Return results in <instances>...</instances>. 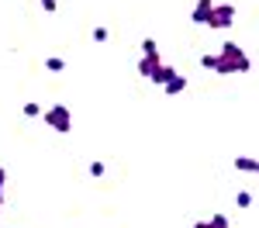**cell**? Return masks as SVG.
Masks as SVG:
<instances>
[{"label": "cell", "mask_w": 259, "mask_h": 228, "mask_svg": "<svg viewBox=\"0 0 259 228\" xmlns=\"http://www.w3.org/2000/svg\"><path fill=\"white\" fill-rule=\"evenodd\" d=\"M194 228H232V225H228V218H225V214H214L211 221H197Z\"/></svg>", "instance_id": "obj_9"}, {"label": "cell", "mask_w": 259, "mask_h": 228, "mask_svg": "<svg viewBox=\"0 0 259 228\" xmlns=\"http://www.w3.org/2000/svg\"><path fill=\"white\" fill-rule=\"evenodd\" d=\"M232 166H235V169H245V173H259V159H245V156H239Z\"/></svg>", "instance_id": "obj_8"}, {"label": "cell", "mask_w": 259, "mask_h": 228, "mask_svg": "<svg viewBox=\"0 0 259 228\" xmlns=\"http://www.w3.org/2000/svg\"><path fill=\"white\" fill-rule=\"evenodd\" d=\"M107 35H111L107 28H94V41H107Z\"/></svg>", "instance_id": "obj_18"}, {"label": "cell", "mask_w": 259, "mask_h": 228, "mask_svg": "<svg viewBox=\"0 0 259 228\" xmlns=\"http://www.w3.org/2000/svg\"><path fill=\"white\" fill-rule=\"evenodd\" d=\"M214 73H218V76H232V73H235V69H232V66H228V62L221 59V62H218V69H214Z\"/></svg>", "instance_id": "obj_16"}, {"label": "cell", "mask_w": 259, "mask_h": 228, "mask_svg": "<svg viewBox=\"0 0 259 228\" xmlns=\"http://www.w3.org/2000/svg\"><path fill=\"white\" fill-rule=\"evenodd\" d=\"M235 204H239V207H252V194H249V190H242L239 197H235Z\"/></svg>", "instance_id": "obj_14"}, {"label": "cell", "mask_w": 259, "mask_h": 228, "mask_svg": "<svg viewBox=\"0 0 259 228\" xmlns=\"http://www.w3.org/2000/svg\"><path fill=\"white\" fill-rule=\"evenodd\" d=\"M183 86H187V76H180V73H177V76H173V80L166 83V86H162V90H166V94H169V97H177V94H180V90H183Z\"/></svg>", "instance_id": "obj_7"}, {"label": "cell", "mask_w": 259, "mask_h": 228, "mask_svg": "<svg viewBox=\"0 0 259 228\" xmlns=\"http://www.w3.org/2000/svg\"><path fill=\"white\" fill-rule=\"evenodd\" d=\"M221 59L228 62V66H232L235 73H249V69H252V62H249V56L242 52V49L235 45V41H225V49H221Z\"/></svg>", "instance_id": "obj_2"}, {"label": "cell", "mask_w": 259, "mask_h": 228, "mask_svg": "<svg viewBox=\"0 0 259 228\" xmlns=\"http://www.w3.org/2000/svg\"><path fill=\"white\" fill-rule=\"evenodd\" d=\"M56 7H59L56 0H41V11H45V14H56Z\"/></svg>", "instance_id": "obj_17"}, {"label": "cell", "mask_w": 259, "mask_h": 228, "mask_svg": "<svg viewBox=\"0 0 259 228\" xmlns=\"http://www.w3.org/2000/svg\"><path fill=\"white\" fill-rule=\"evenodd\" d=\"M218 62H221V56H200V66L204 69H218Z\"/></svg>", "instance_id": "obj_13"}, {"label": "cell", "mask_w": 259, "mask_h": 228, "mask_svg": "<svg viewBox=\"0 0 259 228\" xmlns=\"http://www.w3.org/2000/svg\"><path fill=\"white\" fill-rule=\"evenodd\" d=\"M45 69H49V73H62V69H66V59H59V56H49V59H45Z\"/></svg>", "instance_id": "obj_10"}, {"label": "cell", "mask_w": 259, "mask_h": 228, "mask_svg": "<svg viewBox=\"0 0 259 228\" xmlns=\"http://www.w3.org/2000/svg\"><path fill=\"white\" fill-rule=\"evenodd\" d=\"M232 21H235V7H232V4H214V14L207 21V28L225 31V28H232Z\"/></svg>", "instance_id": "obj_3"}, {"label": "cell", "mask_w": 259, "mask_h": 228, "mask_svg": "<svg viewBox=\"0 0 259 228\" xmlns=\"http://www.w3.org/2000/svg\"><path fill=\"white\" fill-rule=\"evenodd\" d=\"M0 207H4V194H0Z\"/></svg>", "instance_id": "obj_20"}, {"label": "cell", "mask_w": 259, "mask_h": 228, "mask_svg": "<svg viewBox=\"0 0 259 228\" xmlns=\"http://www.w3.org/2000/svg\"><path fill=\"white\" fill-rule=\"evenodd\" d=\"M159 66H162V62H159V52H156V56H142V59H139V73L152 80V76L159 73Z\"/></svg>", "instance_id": "obj_5"}, {"label": "cell", "mask_w": 259, "mask_h": 228, "mask_svg": "<svg viewBox=\"0 0 259 228\" xmlns=\"http://www.w3.org/2000/svg\"><path fill=\"white\" fill-rule=\"evenodd\" d=\"M173 76H177V69L162 62V66H159V73H156V76H152V80H149V83H156V86H166V83L173 80Z\"/></svg>", "instance_id": "obj_6"}, {"label": "cell", "mask_w": 259, "mask_h": 228, "mask_svg": "<svg viewBox=\"0 0 259 228\" xmlns=\"http://www.w3.org/2000/svg\"><path fill=\"white\" fill-rule=\"evenodd\" d=\"M41 121L49 124L52 131H59V135H69V128H73V118H69V107H66V104L49 107V111L41 114Z\"/></svg>", "instance_id": "obj_1"}, {"label": "cell", "mask_w": 259, "mask_h": 228, "mask_svg": "<svg viewBox=\"0 0 259 228\" xmlns=\"http://www.w3.org/2000/svg\"><path fill=\"white\" fill-rule=\"evenodd\" d=\"M142 52H145V56H156V52H159L156 38H142Z\"/></svg>", "instance_id": "obj_11"}, {"label": "cell", "mask_w": 259, "mask_h": 228, "mask_svg": "<svg viewBox=\"0 0 259 228\" xmlns=\"http://www.w3.org/2000/svg\"><path fill=\"white\" fill-rule=\"evenodd\" d=\"M211 14H214V0H197V7H194L190 21H194V24H207Z\"/></svg>", "instance_id": "obj_4"}, {"label": "cell", "mask_w": 259, "mask_h": 228, "mask_svg": "<svg viewBox=\"0 0 259 228\" xmlns=\"http://www.w3.org/2000/svg\"><path fill=\"white\" fill-rule=\"evenodd\" d=\"M41 114H45V111H41L38 104H31V101L24 104V118H41Z\"/></svg>", "instance_id": "obj_12"}, {"label": "cell", "mask_w": 259, "mask_h": 228, "mask_svg": "<svg viewBox=\"0 0 259 228\" xmlns=\"http://www.w3.org/2000/svg\"><path fill=\"white\" fill-rule=\"evenodd\" d=\"M4 184H7V169L0 166V194H4Z\"/></svg>", "instance_id": "obj_19"}, {"label": "cell", "mask_w": 259, "mask_h": 228, "mask_svg": "<svg viewBox=\"0 0 259 228\" xmlns=\"http://www.w3.org/2000/svg\"><path fill=\"white\" fill-rule=\"evenodd\" d=\"M104 173H107V166L94 159V163H90V176H104Z\"/></svg>", "instance_id": "obj_15"}]
</instances>
